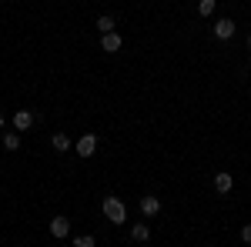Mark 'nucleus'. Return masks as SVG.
<instances>
[{
  "label": "nucleus",
  "mask_w": 251,
  "mask_h": 247,
  "mask_svg": "<svg viewBox=\"0 0 251 247\" xmlns=\"http://www.w3.org/2000/svg\"><path fill=\"white\" fill-rule=\"evenodd\" d=\"M100 210H104V217H107L111 224H124V221H127V207H124V201L114 197V194L100 201Z\"/></svg>",
  "instance_id": "1"
},
{
  "label": "nucleus",
  "mask_w": 251,
  "mask_h": 247,
  "mask_svg": "<svg viewBox=\"0 0 251 247\" xmlns=\"http://www.w3.org/2000/svg\"><path fill=\"white\" fill-rule=\"evenodd\" d=\"M234 30H238V27H234V20H231V17L214 20V37H218V40H231V37H234Z\"/></svg>",
  "instance_id": "2"
},
{
  "label": "nucleus",
  "mask_w": 251,
  "mask_h": 247,
  "mask_svg": "<svg viewBox=\"0 0 251 247\" xmlns=\"http://www.w3.org/2000/svg\"><path fill=\"white\" fill-rule=\"evenodd\" d=\"M74 151H77L80 157H94V154H97V137H94V134H84L77 144H74Z\"/></svg>",
  "instance_id": "3"
},
{
  "label": "nucleus",
  "mask_w": 251,
  "mask_h": 247,
  "mask_svg": "<svg viewBox=\"0 0 251 247\" xmlns=\"http://www.w3.org/2000/svg\"><path fill=\"white\" fill-rule=\"evenodd\" d=\"M137 207H141V214H144V217H157V214H161V201H157L154 194H144Z\"/></svg>",
  "instance_id": "4"
},
{
  "label": "nucleus",
  "mask_w": 251,
  "mask_h": 247,
  "mask_svg": "<svg viewBox=\"0 0 251 247\" xmlns=\"http://www.w3.org/2000/svg\"><path fill=\"white\" fill-rule=\"evenodd\" d=\"M67 234H71V221H67V217H54V221H50V237L64 241Z\"/></svg>",
  "instance_id": "5"
},
{
  "label": "nucleus",
  "mask_w": 251,
  "mask_h": 247,
  "mask_svg": "<svg viewBox=\"0 0 251 247\" xmlns=\"http://www.w3.org/2000/svg\"><path fill=\"white\" fill-rule=\"evenodd\" d=\"M231 187H234V177L228 171L214 174V190H218V194H231Z\"/></svg>",
  "instance_id": "6"
},
{
  "label": "nucleus",
  "mask_w": 251,
  "mask_h": 247,
  "mask_svg": "<svg viewBox=\"0 0 251 247\" xmlns=\"http://www.w3.org/2000/svg\"><path fill=\"white\" fill-rule=\"evenodd\" d=\"M121 44H124V40H121V34H100V47H104V50H107V54H117V50H121Z\"/></svg>",
  "instance_id": "7"
},
{
  "label": "nucleus",
  "mask_w": 251,
  "mask_h": 247,
  "mask_svg": "<svg viewBox=\"0 0 251 247\" xmlns=\"http://www.w3.org/2000/svg\"><path fill=\"white\" fill-rule=\"evenodd\" d=\"M34 127V114L30 111H17L14 114V131H30Z\"/></svg>",
  "instance_id": "8"
},
{
  "label": "nucleus",
  "mask_w": 251,
  "mask_h": 247,
  "mask_svg": "<svg viewBox=\"0 0 251 247\" xmlns=\"http://www.w3.org/2000/svg\"><path fill=\"white\" fill-rule=\"evenodd\" d=\"M131 241H137V244H148V241H151V227H148L144 221H141V224H134V227H131Z\"/></svg>",
  "instance_id": "9"
},
{
  "label": "nucleus",
  "mask_w": 251,
  "mask_h": 247,
  "mask_svg": "<svg viewBox=\"0 0 251 247\" xmlns=\"http://www.w3.org/2000/svg\"><path fill=\"white\" fill-rule=\"evenodd\" d=\"M97 30H100V34H114L117 30L114 17H111V14H100V17H97Z\"/></svg>",
  "instance_id": "10"
},
{
  "label": "nucleus",
  "mask_w": 251,
  "mask_h": 247,
  "mask_svg": "<svg viewBox=\"0 0 251 247\" xmlns=\"http://www.w3.org/2000/svg\"><path fill=\"white\" fill-rule=\"evenodd\" d=\"M50 144H54V147H57L60 154H64V151H71V147H74V144H71V137H67V134H54V137H50Z\"/></svg>",
  "instance_id": "11"
},
{
  "label": "nucleus",
  "mask_w": 251,
  "mask_h": 247,
  "mask_svg": "<svg viewBox=\"0 0 251 247\" xmlns=\"http://www.w3.org/2000/svg\"><path fill=\"white\" fill-rule=\"evenodd\" d=\"M3 147H7V151H20V134L17 131H7V134H3Z\"/></svg>",
  "instance_id": "12"
},
{
  "label": "nucleus",
  "mask_w": 251,
  "mask_h": 247,
  "mask_svg": "<svg viewBox=\"0 0 251 247\" xmlns=\"http://www.w3.org/2000/svg\"><path fill=\"white\" fill-rule=\"evenodd\" d=\"M214 7H218L214 0H198V14H201V17H211V14H214Z\"/></svg>",
  "instance_id": "13"
},
{
  "label": "nucleus",
  "mask_w": 251,
  "mask_h": 247,
  "mask_svg": "<svg viewBox=\"0 0 251 247\" xmlns=\"http://www.w3.org/2000/svg\"><path fill=\"white\" fill-rule=\"evenodd\" d=\"M97 241H94V234H77L74 237V247H94Z\"/></svg>",
  "instance_id": "14"
},
{
  "label": "nucleus",
  "mask_w": 251,
  "mask_h": 247,
  "mask_svg": "<svg viewBox=\"0 0 251 247\" xmlns=\"http://www.w3.org/2000/svg\"><path fill=\"white\" fill-rule=\"evenodd\" d=\"M241 241H245V244H251V224H248V227H241Z\"/></svg>",
  "instance_id": "15"
},
{
  "label": "nucleus",
  "mask_w": 251,
  "mask_h": 247,
  "mask_svg": "<svg viewBox=\"0 0 251 247\" xmlns=\"http://www.w3.org/2000/svg\"><path fill=\"white\" fill-rule=\"evenodd\" d=\"M3 124H7V120H3V114H0V131H3Z\"/></svg>",
  "instance_id": "16"
},
{
  "label": "nucleus",
  "mask_w": 251,
  "mask_h": 247,
  "mask_svg": "<svg viewBox=\"0 0 251 247\" xmlns=\"http://www.w3.org/2000/svg\"><path fill=\"white\" fill-rule=\"evenodd\" d=\"M248 50H251V34H248Z\"/></svg>",
  "instance_id": "17"
},
{
  "label": "nucleus",
  "mask_w": 251,
  "mask_h": 247,
  "mask_svg": "<svg viewBox=\"0 0 251 247\" xmlns=\"http://www.w3.org/2000/svg\"><path fill=\"white\" fill-rule=\"evenodd\" d=\"M208 247H218V244H208Z\"/></svg>",
  "instance_id": "18"
}]
</instances>
